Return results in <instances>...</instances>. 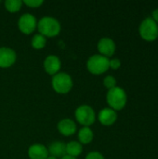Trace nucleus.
Returning <instances> with one entry per match:
<instances>
[{"instance_id": "nucleus-1", "label": "nucleus", "mask_w": 158, "mask_h": 159, "mask_svg": "<svg viewBox=\"0 0 158 159\" xmlns=\"http://www.w3.org/2000/svg\"><path fill=\"white\" fill-rule=\"evenodd\" d=\"M37 29L40 34L47 37H55L57 36L61 30L60 21L53 17L46 16L41 18L37 21Z\"/></svg>"}, {"instance_id": "nucleus-2", "label": "nucleus", "mask_w": 158, "mask_h": 159, "mask_svg": "<svg viewBox=\"0 0 158 159\" xmlns=\"http://www.w3.org/2000/svg\"><path fill=\"white\" fill-rule=\"evenodd\" d=\"M106 101L109 107L116 112L122 110L126 106L128 96L124 89L116 86L108 90L106 94Z\"/></svg>"}, {"instance_id": "nucleus-3", "label": "nucleus", "mask_w": 158, "mask_h": 159, "mask_svg": "<svg viewBox=\"0 0 158 159\" xmlns=\"http://www.w3.org/2000/svg\"><path fill=\"white\" fill-rule=\"evenodd\" d=\"M51 86L55 92L59 94H67L73 89V78L69 74L60 72L52 76Z\"/></svg>"}, {"instance_id": "nucleus-4", "label": "nucleus", "mask_w": 158, "mask_h": 159, "mask_svg": "<svg viewBox=\"0 0 158 159\" xmlns=\"http://www.w3.org/2000/svg\"><path fill=\"white\" fill-rule=\"evenodd\" d=\"M87 69L94 75H102L110 69L109 58H106L101 54H94L88 59Z\"/></svg>"}, {"instance_id": "nucleus-5", "label": "nucleus", "mask_w": 158, "mask_h": 159, "mask_svg": "<svg viewBox=\"0 0 158 159\" xmlns=\"http://www.w3.org/2000/svg\"><path fill=\"white\" fill-rule=\"evenodd\" d=\"M75 120L83 127H90L96 121V113L94 109L88 105L82 104L75 109Z\"/></svg>"}, {"instance_id": "nucleus-6", "label": "nucleus", "mask_w": 158, "mask_h": 159, "mask_svg": "<svg viewBox=\"0 0 158 159\" xmlns=\"http://www.w3.org/2000/svg\"><path fill=\"white\" fill-rule=\"evenodd\" d=\"M139 33L143 40L153 42L158 37V24L153 18H146L141 22Z\"/></svg>"}, {"instance_id": "nucleus-7", "label": "nucleus", "mask_w": 158, "mask_h": 159, "mask_svg": "<svg viewBox=\"0 0 158 159\" xmlns=\"http://www.w3.org/2000/svg\"><path fill=\"white\" fill-rule=\"evenodd\" d=\"M18 27L22 34H31L37 29V20L31 13H24L19 18Z\"/></svg>"}, {"instance_id": "nucleus-8", "label": "nucleus", "mask_w": 158, "mask_h": 159, "mask_svg": "<svg viewBox=\"0 0 158 159\" xmlns=\"http://www.w3.org/2000/svg\"><path fill=\"white\" fill-rule=\"evenodd\" d=\"M17 61L16 51L8 47L0 48V68L7 69L11 67Z\"/></svg>"}, {"instance_id": "nucleus-9", "label": "nucleus", "mask_w": 158, "mask_h": 159, "mask_svg": "<svg viewBox=\"0 0 158 159\" xmlns=\"http://www.w3.org/2000/svg\"><path fill=\"white\" fill-rule=\"evenodd\" d=\"M97 48L101 55L109 58L112 57L116 49L115 41L110 37H102L97 45Z\"/></svg>"}, {"instance_id": "nucleus-10", "label": "nucleus", "mask_w": 158, "mask_h": 159, "mask_svg": "<svg viewBox=\"0 0 158 159\" xmlns=\"http://www.w3.org/2000/svg\"><path fill=\"white\" fill-rule=\"evenodd\" d=\"M44 70L47 74L49 75H55L56 74L60 73L61 67V61L60 58L56 55H48L46 57L43 62Z\"/></svg>"}, {"instance_id": "nucleus-11", "label": "nucleus", "mask_w": 158, "mask_h": 159, "mask_svg": "<svg viewBox=\"0 0 158 159\" xmlns=\"http://www.w3.org/2000/svg\"><path fill=\"white\" fill-rule=\"evenodd\" d=\"M116 119H117V113L115 110L111 109L110 107L103 108L99 112L98 120L102 125L105 127H110L114 125L116 122Z\"/></svg>"}, {"instance_id": "nucleus-12", "label": "nucleus", "mask_w": 158, "mask_h": 159, "mask_svg": "<svg viewBox=\"0 0 158 159\" xmlns=\"http://www.w3.org/2000/svg\"><path fill=\"white\" fill-rule=\"evenodd\" d=\"M58 131L65 137L73 136L77 130V126L75 122L71 118H63L59 121L57 125Z\"/></svg>"}, {"instance_id": "nucleus-13", "label": "nucleus", "mask_w": 158, "mask_h": 159, "mask_svg": "<svg viewBox=\"0 0 158 159\" xmlns=\"http://www.w3.org/2000/svg\"><path fill=\"white\" fill-rule=\"evenodd\" d=\"M28 157L30 159H47L49 156L47 147L41 143L32 144L28 148Z\"/></svg>"}, {"instance_id": "nucleus-14", "label": "nucleus", "mask_w": 158, "mask_h": 159, "mask_svg": "<svg viewBox=\"0 0 158 159\" xmlns=\"http://www.w3.org/2000/svg\"><path fill=\"white\" fill-rule=\"evenodd\" d=\"M47 150H48L49 156L61 159L66 155V144L62 142L56 141L49 144V146L47 147Z\"/></svg>"}, {"instance_id": "nucleus-15", "label": "nucleus", "mask_w": 158, "mask_h": 159, "mask_svg": "<svg viewBox=\"0 0 158 159\" xmlns=\"http://www.w3.org/2000/svg\"><path fill=\"white\" fill-rule=\"evenodd\" d=\"M77 137H78V142L82 145L88 144L93 141L94 133L89 127H82L78 131Z\"/></svg>"}, {"instance_id": "nucleus-16", "label": "nucleus", "mask_w": 158, "mask_h": 159, "mask_svg": "<svg viewBox=\"0 0 158 159\" xmlns=\"http://www.w3.org/2000/svg\"><path fill=\"white\" fill-rule=\"evenodd\" d=\"M83 152V145L79 142L75 141H71L66 144V155L77 157H79Z\"/></svg>"}, {"instance_id": "nucleus-17", "label": "nucleus", "mask_w": 158, "mask_h": 159, "mask_svg": "<svg viewBox=\"0 0 158 159\" xmlns=\"http://www.w3.org/2000/svg\"><path fill=\"white\" fill-rule=\"evenodd\" d=\"M46 44H47V38L40 34L39 33L34 34L33 37H32V40H31V46L33 47V48L34 49H42L46 47Z\"/></svg>"}, {"instance_id": "nucleus-18", "label": "nucleus", "mask_w": 158, "mask_h": 159, "mask_svg": "<svg viewBox=\"0 0 158 159\" xmlns=\"http://www.w3.org/2000/svg\"><path fill=\"white\" fill-rule=\"evenodd\" d=\"M21 0H7L5 1V7L10 13H16L20 10L22 7Z\"/></svg>"}, {"instance_id": "nucleus-19", "label": "nucleus", "mask_w": 158, "mask_h": 159, "mask_svg": "<svg viewBox=\"0 0 158 159\" xmlns=\"http://www.w3.org/2000/svg\"><path fill=\"white\" fill-rule=\"evenodd\" d=\"M103 86L109 90V89L116 87V79L113 75H107L103 79Z\"/></svg>"}, {"instance_id": "nucleus-20", "label": "nucleus", "mask_w": 158, "mask_h": 159, "mask_svg": "<svg viewBox=\"0 0 158 159\" xmlns=\"http://www.w3.org/2000/svg\"><path fill=\"white\" fill-rule=\"evenodd\" d=\"M22 3L28 6L29 7L36 8V7H40L43 5L44 1L43 0H23Z\"/></svg>"}, {"instance_id": "nucleus-21", "label": "nucleus", "mask_w": 158, "mask_h": 159, "mask_svg": "<svg viewBox=\"0 0 158 159\" xmlns=\"http://www.w3.org/2000/svg\"><path fill=\"white\" fill-rule=\"evenodd\" d=\"M120 66H121V61L119 59L115 58V59L109 60V68H111L113 70H117L120 68Z\"/></svg>"}, {"instance_id": "nucleus-22", "label": "nucleus", "mask_w": 158, "mask_h": 159, "mask_svg": "<svg viewBox=\"0 0 158 159\" xmlns=\"http://www.w3.org/2000/svg\"><path fill=\"white\" fill-rule=\"evenodd\" d=\"M85 159H105L104 157L100 153V152H97V151H93V152H90L88 153Z\"/></svg>"}, {"instance_id": "nucleus-23", "label": "nucleus", "mask_w": 158, "mask_h": 159, "mask_svg": "<svg viewBox=\"0 0 158 159\" xmlns=\"http://www.w3.org/2000/svg\"><path fill=\"white\" fill-rule=\"evenodd\" d=\"M152 18H153V20L156 22L158 24V7L156 9H155L154 11H153V14H152Z\"/></svg>"}, {"instance_id": "nucleus-24", "label": "nucleus", "mask_w": 158, "mask_h": 159, "mask_svg": "<svg viewBox=\"0 0 158 159\" xmlns=\"http://www.w3.org/2000/svg\"><path fill=\"white\" fill-rule=\"evenodd\" d=\"M61 159H76L74 157H71V156H68V155H65L64 157H62Z\"/></svg>"}, {"instance_id": "nucleus-25", "label": "nucleus", "mask_w": 158, "mask_h": 159, "mask_svg": "<svg viewBox=\"0 0 158 159\" xmlns=\"http://www.w3.org/2000/svg\"><path fill=\"white\" fill-rule=\"evenodd\" d=\"M47 159H58V158H56V157H51V156H48Z\"/></svg>"}]
</instances>
